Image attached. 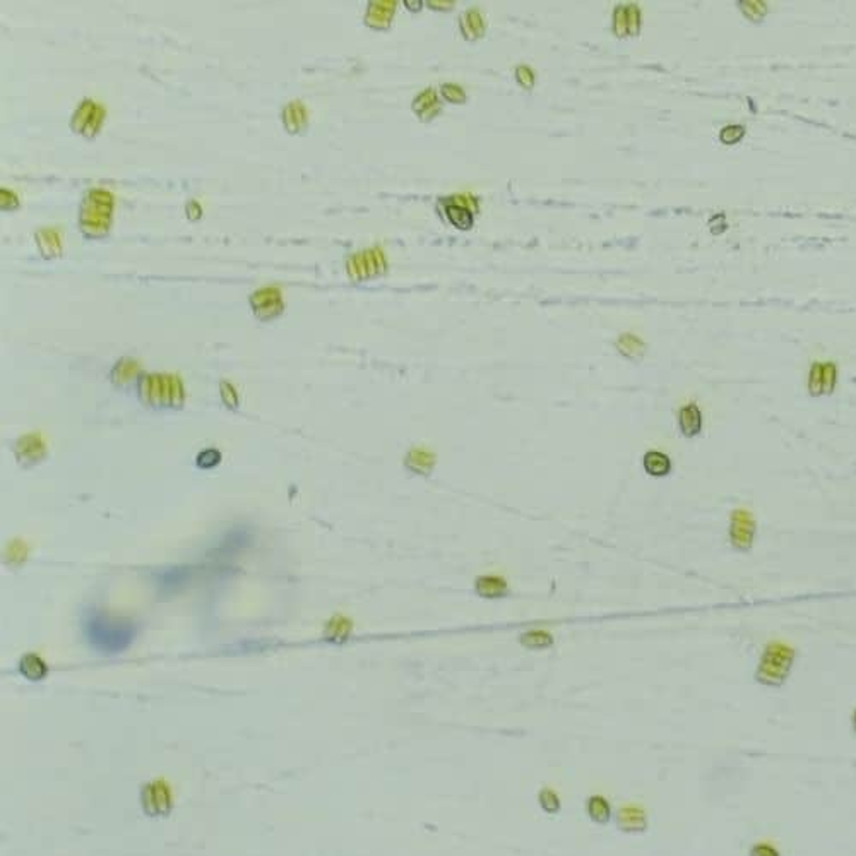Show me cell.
<instances>
[{"instance_id": "obj_1", "label": "cell", "mask_w": 856, "mask_h": 856, "mask_svg": "<svg viewBox=\"0 0 856 856\" xmlns=\"http://www.w3.org/2000/svg\"><path fill=\"white\" fill-rule=\"evenodd\" d=\"M82 632L89 646L104 654L123 653L137 635V625L129 618L114 616L107 612L89 610L82 620Z\"/></svg>"}, {"instance_id": "obj_2", "label": "cell", "mask_w": 856, "mask_h": 856, "mask_svg": "<svg viewBox=\"0 0 856 856\" xmlns=\"http://www.w3.org/2000/svg\"><path fill=\"white\" fill-rule=\"evenodd\" d=\"M114 197L107 190H91L81 205L79 224L86 237H104L110 230Z\"/></svg>"}, {"instance_id": "obj_3", "label": "cell", "mask_w": 856, "mask_h": 856, "mask_svg": "<svg viewBox=\"0 0 856 856\" xmlns=\"http://www.w3.org/2000/svg\"><path fill=\"white\" fill-rule=\"evenodd\" d=\"M141 398L155 408H178L185 399V391L177 375H146L141 380Z\"/></svg>"}, {"instance_id": "obj_4", "label": "cell", "mask_w": 856, "mask_h": 856, "mask_svg": "<svg viewBox=\"0 0 856 856\" xmlns=\"http://www.w3.org/2000/svg\"><path fill=\"white\" fill-rule=\"evenodd\" d=\"M795 661V649L783 642H771L762 654L761 664L757 668V682L769 687H779L790 676Z\"/></svg>"}, {"instance_id": "obj_5", "label": "cell", "mask_w": 856, "mask_h": 856, "mask_svg": "<svg viewBox=\"0 0 856 856\" xmlns=\"http://www.w3.org/2000/svg\"><path fill=\"white\" fill-rule=\"evenodd\" d=\"M104 120L103 107L95 102H82L72 115L70 127L74 132L82 134L84 137H95L100 132V127Z\"/></svg>"}, {"instance_id": "obj_6", "label": "cell", "mask_w": 856, "mask_h": 856, "mask_svg": "<svg viewBox=\"0 0 856 856\" xmlns=\"http://www.w3.org/2000/svg\"><path fill=\"white\" fill-rule=\"evenodd\" d=\"M755 524L754 515L749 511L738 509L731 514V526H730V540L733 548L740 552H749L754 545Z\"/></svg>"}, {"instance_id": "obj_7", "label": "cell", "mask_w": 856, "mask_h": 856, "mask_svg": "<svg viewBox=\"0 0 856 856\" xmlns=\"http://www.w3.org/2000/svg\"><path fill=\"white\" fill-rule=\"evenodd\" d=\"M386 269V260L380 250L372 249L358 252L348 260V274L353 279H367L380 274Z\"/></svg>"}, {"instance_id": "obj_8", "label": "cell", "mask_w": 856, "mask_h": 856, "mask_svg": "<svg viewBox=\"0 0 856 856\" xmlns=\"http://www.w3.org/2000/svg\"><path fill=\"white\" fill-rule=\"evenodd\" d=\"M254 313L260 320H271L283 312V297L278 288H260L250 297Z\"/></svg>"}, {"instance_id": "obj_9", "label": "cell", "mask_w": 856, "mask_h": 856, "mask_svg": "<svg viewBox=\"0 0 856 856\" xmlns=\"http://www.w3.org/2000/svg\"><path fill=\"white\" fill-rule=\"evenodd\" d=\"M143 809L151 817L166 816L171 810V795L163 783L148 784L143 791Z\"/></svg>"}, {"instance_id": "obj_10", "label": "cell", "mask_w": 856, "mask_h": 856, "mask_svg": "<svg viewBox=\"0 0 856 856\" xmlns=\"http://www.w3.org/2000/svg\"><path fill=\"white\" fill-rule=\"evenodd\" d=\"M474 593L480 598H487V600H499V598H506L509 594V584L500 575H480L474 581Z\"/></svg>"}, {"instance_id": "obj_11", "label": "cell", "mask_w": 856, "mask_h": 856, "mask_svg": "<svg viewBox=\"0 0 856 856\" xmlns=\"http://www.w3.org/2000/svg\"><path fill=\"white\" fill-rule=\"evenodd\" d=\"M435 454H432V452L427 451V449H411L408 452V456H406L405 459V466L408 468L411 473L414 474H423V476H428L430 473H432L433 468H435Z\"/></svg>"}, {"instance_id": "obj_12", "label": "cell", "mask_w": 856, "mask_h": 856, "mask_svg": "<svg viewBox=\"0 0 856 856\" xmlns=\"http://www.w3.org/2000/svg\"><path fill=\"white\" fill-rule=\"evenodd\" d=\"M678 427H680V432H682L685 437H689V439H692V437L701 433L702 413L695 403H690V405L683 406V408L680 410Z\"/></svg>"}, {"instance_id": "obj_13", "label": "cell", "mask_w": 856, "mask_h": 856, "mask_svg": "<svg viewBox=\"0 0 856 856\" xmlns=\"http://www.w3.org/2000/svg\"><path fill=\"white\" fill-rule=\"evenodd\" d=\"M615 31L620 36L639 31V9L635 6H620L615 10Z\"/></svg>"}, {"instance_id": "obj_14", "label": "cell", "mask_w": 856, "mask_h": 856, "mask_svg": "<svg viewBox=\"0 0 856 856\" xmlns=\"http://www.w3.org/2000/svg\"><path fill=\"white\" fill-rule=\"evenodd\" d=\"M283 123H285L286 130L290 134H298L305 129L309 123L305 107L300 102L288 103L283 110Z\"/></svg>"}, {"instance_id": "obj_15", "label": "cell", "mask_w": 856, "mask_h": 856, "mask_svg": "<svg viewBox=\"0 0 856 856\" xmlns=\"http://www.w3.org/2000/svg\"><path fill=\"white\" fill-rule=\"evenodd\" d=\"M642 466L649 476H667L671 471V459L661 451H649L642 458Z\"/></svg>"}, {"instance_id": "obj_16", "label": "cell", "mask_w": 856, "mask_h": 856, "mask_svg": "<svg viewBox=\"0 0 856 856\" xmlns=\"http://www.w3.org/2000/svg\"><path fill=\"white\" fill-rule=\"evenodd\" d=\"M190 579V569L189 567H173V569H168L159 572V588L163 589L164 593H173L175 589L182 588V586L185 584L187 581Z\"/></svg>"}, {"instance_id": "obj_17", "label": "cell", "mask_w": 856, "mask_h": 856, "mask_svg": "<svg viewBox=\"0 0 856 856\" xmlns=\"http://www.w3.org/2000/svg\"><path fill=\"white\" fill-rule=\"evenodd\" d=\"M394 2H373L367 13V24L372 28H387L394 14Z\"/></svg>"}, {"instance_id": "obj_18", "label": "cell", "mask_w": 856, "mask_h": 856, "mask_svg": "<svg viewBox=\"0 0 856 856\" xmlns=\"http://www.w3.org/2000/svg\"><path fill=\"white\" fill-rule=\"evenodd\" d=\"M38 247L45 257H57L62 252L61 235L55 230H41L36 233Z\"/></svg>"}, {"instance_id": "obj_19", "label": "cell", "mask_w": 856, "mask_h": 856, "mask_svg": "<svg viewBox=\"0 0 856 856\" xmlns=\"http://www.w3.org/2000/svg\"><path fill=\"white\" fill-rule=\"evenodd\" d=\"M519 641L528 649H548L553 646V635L548 634L547 630L534 629L521 634Z\"/></svg>"}, {"instance_id": "obj_20", "label": "cell", "mask_w": 856, "mask_h": 856, "mask_svg": "<svg viewBox=\"0 0 856 856\" xmlns=\"http://www.w3.org/2000/svg\"><path fill=\"white\" fill-rule=\"evenodd\" d=\"M20 670L26 678L41 680L47 675V664H45L38 656H35V654H28V656H24L21 660Z\"/></svg>"}, {"instance_id": "obj_21", "label": "cell", "mask_w": 856, "mask_h": 856, "mask_svg": "<svg viewBox=\"0 0 856 856\" xmlns=\"http://www.w3.org/2000/svg\"><path fill=\"white\" fill-rule=\"evenodd\" d=\"M446 211L447 218L451 219L454 226L462 228V230H468L469 226H473V212H469V209L462 208L459 204H449Z\"/></svg>"}, {"instance_id": "obj_22", "label": "cell", "mask_w": 856, "mask_h": 856, "mask_svg": "<svg viewBox=\"0 0 856 856\" xmlns=\"http://www.w3.org/2000/svg\"><path fill=\"white\" fill-rule=\"evenodd\" d=\"M437 110H439V102H437L435 93L432 89H427L414 100V111L423 115V117H430V115L433 117Z\"/></svg>"}, {"instance_id": "obj_23", "label": "cell", "mask_w": 856, "mask_h": 856, "mask_svg": "<svg viewBox=\"0 0 856 856\" xmlns=\"http://www.w3.org/2000/svg\"><path fill=\"white\" fill-rule=\"evenodd\" d=\"M616 346H618L620 353L625 355V357H630V358H637L644 353V343H642L639 338H635V336H630V334L622 336V338L618 339V343H616Z\"/></svg>"}, {"instance_id": "obj_24", "label": "cell", "mask_w": 856, "mask_h": 856, "mask_svg": "<svg viewBox=\"0 0 856 856\" xmlns=\"http://www.w3.org/2000/svg\"><path fill=\"white\" fill-rule=\"evenodd\" d=\"M588 810L589 816L598 822H607L608 818H610V805H608L607 800L601 798V796H594V798L589 800Z\"/></svg>"}, {"instance_id": "obj_25", "label": "cell", "mask_w": 856, "mask_h": 856, "mask_svg": "<svg viewBox=\"0 0 856 856\" xmlns=\"http://www.w3.org/2000/svg\"><path fill=\"white\" fill-rule=\"evenodd\" d=\"M483 20H481L478 10H469L465 16V20H462V29H465V33L469 38L471 36H480L481 33H483Z\"/></svg>"}, {"instance_id": "obj_26", "label": "cell", "mask_w": 856, "mask_h": 856, "mask_svg": "<svg viewBox=\"0 0 856 856\" xmlns=\"http://www.w3.org/2000/svg\"><path fill=\"white\" fill-rule=\"evenodd\" d=\"M350 630H351V622H348V620L343 618V616H338V618H334L331 623H329L327 637L346 639L348 634H350Z\"/></svg>"}, {"instance_id": "obj_27", "label": "cell", "mask_w": 856, "mask_h": 856, "mask_svg": "<svg viewBox=\"0 0 856 856\" xmlns=\"http://www.w3.org/2000/svg\"><path fill=\"white\" fill-rule=\"evenodd\" d=\"M837 370L834 364H822V392L831 394L836 386Z\"/></svg>"}, {"instance_id": "obj_28", "label": "cell", "mask_w": 856, "mask_h": 856, "mask_svg": "<svg viewBox=\"0 0 856 856\" xmlns=\"http://www.w3.org/2000/svg\"><path fill=\"white\" fill-rule=\"evenodd\" d=\"M219 461H221V452L216 451V449H205L197 456V466L203 469L215 468V466L219 465Z\"/></svg>"}, {"instance_id": "obj_29", "label": "cell", "mask_w": 856, "mask_h": 856, "mask_svg": "<svg viewBox=\"0 0 856 856\" xmlns=\"http://www.w3.org/2000/svg\"><path fill=\"white\" fill-rule=\"evenodd\" d=\"M137 373V364L136 361H129V360H122L120 364H118V367L115 368L114 375H115V382H127V380L132 379L134 375Z\"/></svg>"}, {"instance_id": "obj_30", "label": "cell", "mask_w": 856, "mask_h": 856, "mask_svg": "<svg viewBox=\"0 0 856 856\" xmlns=\"http://www.w3.org/2000/svg\"><path fill=\"white\" fill-rule=\"evenodd\" d=\"M809 389L812 396L824 394V392H822V364L812 365V370H810V379H809Z\"/></svg>"}, {"instance_id": "obj_31", "label": "cell", "mask_w": 856, "mask_h": 856, "mask_svg": "<svg viewBox=\"0 0 856 856\" xmlns=\"http://www.w3.org/2000/svg\"><path fill=\"white\" fill-rule=\"evenodd\" d=\"M743 134H745V129L742 125H728L721 130L719 137L724 144H735L742 139Z\"/></svg>"}, {"instance_id": "obj_32", "label": "cell", "mask_w": 856, "mask_h": 856, "mask_svg": "<svg viewBox=\"0 0 856 856\" xmlns=\"http://www.w3.org/2000/svg\"><path fill=\"white\" fill-rule=\"evenodd\" d=\"M442 91H444V96H446V100H449V102H452V103H459L466 100L465 93H462V89L459 88V86L447 84V86H444Z\"/></svg>"}, {"instance_id": "obj_33", "label": "cell", "mask_w": 856, "mask_h": 856, "mask_svg": "<svg viewBox=\"0 0 856 856\" xmlns=\"http://www.w3.org/2000/svg\"><path fill=\"white\" fill-rule=\"evenodd\" d=\"M221 396H223V401L226 403V405L237 406L238 394H237V391L230 386V384H226V382L221 384Z\"/></svg>"}, {"instance_id": "obj_34", "label": "cell", "mask_w": 856, "mask_h": 856, "mask_svg": "<svg viewBox=\"0 0 856 856\" xmlns=\"http://www.w3.org/2000/svg\"><path fill=\"white\" fill-rule=\"evenodd\" d=\"M750 856H779V853L769 844H755L750 850Z\"/></svg>"}, {"instance_id": "obj_35", "label": "cell", "mask_w": 856, "mask_h": 856, "mask_svg": "<svg viewBox=\"0 0 856 856\" xmlns=\"http://www.w3.org/2000/svg\"><path fill=\"white\" fill-rule=\"evenodd\" d=\"M518 79L521 81L522 86H526V88H531L533 86V72L528 69V67H519L518 69Z\"/></svg>"}, {"instance_id": "obj_36", "label": "cell", "mask_w": 856, "mask_h": 856, "mask_svg": "<svg viewBox=\"0 0 856 856\" xmlns=\"http://www.w3.org/2000/svg\"><path fill=\"white\" fill-rule=\"evenodd\" d=\"M853 726H855V731H856V711H855V716H853Z\"/></svg>"}]
</instances>
